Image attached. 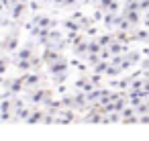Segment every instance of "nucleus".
Masks as SVG:
<instances>
[{
    "label": "nucleus",
    "instance_id": "obj_1",
    "mask_svg": "<svg viewBox=\"0 0 149 141\" xmlns=\"http://www.w3.org/2000/svg\"><path fill=\"white\" fill-rule=\"evenodd\" d=\"M147 37H149V35H147V33H145V31H141V33H139V35H137V39H147Z\"/></svg>",
    "mask_w": 149,
    "mask_h": 141
},
{
    "label": "nucleus",
    "instance_id": "obj_2",
    "mask_svg": "<svg viewBox=\"0 0 149 141\" xmlns=\"http://www.w3.org/2000/svg\"><path fill=\"white\" fill-rule=\"evenodd\" d=\"M143 68H145V70H149V59H147V61H143Z\"/></svg>",
    "mask_w": 149,
    "mask_h": 141
}]
</instances>
